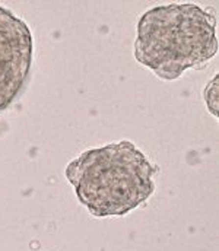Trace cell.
<instances>
[{
    "instance_id": "1",
    "label": "cell",
    "mask_w": 219,
    "mask_h": 251,
    "mask_svg": "<svg viewBox=\"0 0 219 251\" xmlns=\"http://www.w3.org/2000/svg\"><path fill=\"white\" fill-rule=\"evenodd\" d=\"M135 59L162 80L202 69L218 53L217 16L196 3L155 6L139 18Z\"/></svg>"
},
{
    "instance_id": "2",
    "label": "cell",
    "mask_w": 219,
    "mask_h": 251,
    "mask_svg": "<svg viewBox=\"0 0 219 251\" xmlns=\"http://www.w3.org/2000/svg\"><path fill=\"white\" fill-rule=\"evenodd\" d=\"M158 167L130 140L82 152L66 167L77 200L95 218L124 216L153 194Z\"/></svg>"
},
{
    "instance_id": "3",
    "label": "cell",
    "mask_w": 219,
    "mask_h": 251,
    "mask_svg": "<svg viewBox=\"0 0 219 251\" xmlns=\"http://www.w3.org/2000/svg\"><path fill=\"white\" fill-rule=\"evenodd\" d=\"M34 59V38L24 19L0 6V114L25 91Z\"/></svg>"
}]
</instances>
